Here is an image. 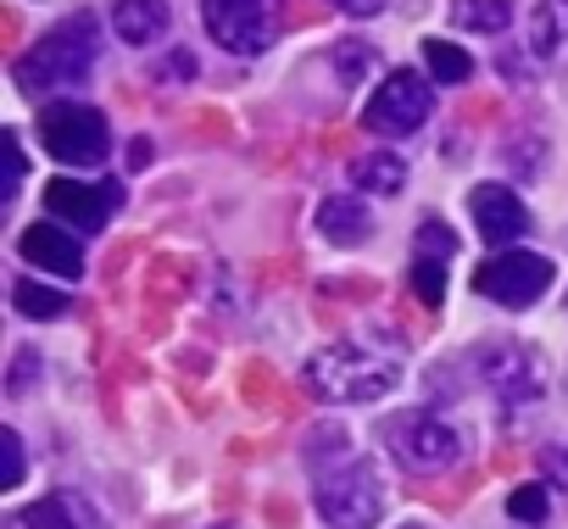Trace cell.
<instances>
[{
    "mask_svg": "<svg viewBox=\"0 0 568 529\" xmlns=\"http://www.w3.org/2000/svg\"><path fill=\"white\" fill-rule=\"evenodd\" d=\"M468 212H474V223H479V234L490 245H513V240L529 234V212H524V201L507 184H474Z\"/></svg>",
    "mask_w": 568,
    "mask_h": 529,
    "instance_id": "11",
    "label": "cell"
},
{
    "mask_svg": "<svg viewBox=\"0 0 568 529\" xmlns=\"http://www.w3.org/2000/svg\"><path fill=\"white\" fill-rule=\"evenodd\" d=\"M529 45H535V57H557V51H568V0H535Z\"/></svg>",
    "mask_w": 568,
    "mask_h": 529,
    "instance_id": "16",
    "label": "cell"
},
{
    "mask_svg": "<svg viewBox=\"0 0 568 529\" xmlns=\"http://www.w3.org/2000/svg\"><path fill=\"white\" fill-rule=\"evenodd\" d=\"M173 12H168V0H118L112 7V29L123 45H156L168 34Z\"/></svg>",
    "mask_w": 568,
    "mask_h": 529,
    "instance_id": "14",
    "label": "cell"
},
{
    "mask_svg": "<svg viewBox=\"0 0 568 529\" xmlns=\"http://www.w3.org/2000/svg\"><path fill=\"white\" fill-rule=\"evenodd\" d=\"M40 140H45V151H51L57 162H68V167H95V162L112 151L106 118H101L95 106H84V101H51V106L40 112Z\"/></svg>",
    "mask_w": 568,
    "mask_h": 529,
    "instance_id": "5",
    "label": "cell"
},
{
    "mask_svg": "<svg viewBox=\"0 0 568 529\" xmlns=\"http://www.w3.org/2000/svg\"><path fill=\"white\" fill-rule=\"evenodd\" d=\"M201 23L229 57H262L284 29V7L278 0H201Z\"/></svg>",
    "mask_w": 568,
    "mask_h": 529,
    "instance_id": "4",
    "label": "cell"
},
{
    "mask_svg": "<svg viewBox=\"0 0 568 529\" xmlns=\"http://www.w3.org/2000/svg\"><path fill=\"white\" fill-rule=\"evenodd\" d=\"M307 462L318 474V512L329 529H374L379 512H385V490H379V474L346 446L341 429H318L313 446H307Z\"/></svg>",
    "mask_w": 568,
    "mask_h": 529,
    "instance_id": "1",
    "label": "cell"
},
{
    "mask_svg": "<svg viewBox=\"0 0 568 529\" xmlns=\"http://www.w3.org/2000/svg\"><path fill=\"white\" fill-rule=\"evenodd\" d=\"M29 374H34V357L23 352V357H18V368H12V396H23V385H29Z\"/></svg>",
    "mask_w": 568,
    "mask_h": 529,
    "instance_id": "26",
    "label": "cell"
},
{
    "mask_svg": "<svg viewBox=\"0 0 568 529\" xmlns=\"http://www.w3.org/2000/svg\"><path fill=\"white\" fill-rule=\"evenodd\" d=\"M479 368H485L490 390H496L501 401H513V407L546 396V363H540L535 352H524V346H485V352H479Z\"/></svg>",
    "mask_w": 568,
    "mask_h": 529,
    "instance_id": "9",
    "label": "cell"
},
{
    "mask_svg": "<svg viewBox=\"0 0 568 529\" xmlns=\"http://www.w3.org/2000/svg\"><path fill=\"white\" fill-rule=\"evenodd\" d=\"M402 529H424V523H402Z\"/></svg>",
    "mask_w": 568,
    "mask_h": 529,
    "instance_id": "27",
    "label": "cell"
},
{
    "mask_svg": "<svg viewBox=\"0 0 568 529\" xmlns=\"http://www.w3.org/2000/svg\"><path fill=\"white\" fill-rule=\"evenodd\" d=\"M335 7L352 18H374V12H385V0H335Z\"/></svg>",
    "mask_w": 568,
    "mask_h": 529,
    "instance_id": "25",
    "label": "cell"
},
{
    "mask_svg": "<svg viewBox=\"0 0 568 529\" xmlns=\"http://www.w3.org/2000/svg\"><path fill=\"white\" fill-rule=\"evenodd\" d=\"M7 529H106V518L79 496V490H51L45 501L23 507L7 518Z\"/></svg>",
    "mask_w": 568,
    "mask_h": 529,
    "instance_id": "12",
    "label": "cell"
},
{
    "mask_svg": "<svg viewBox=\"0 0 568 529\" xmlns=\"http://www.w3.org/2000/svg\"><path fill=\"white\" fill-rule=\"evenodd\" d=\"M18 251H23V262H34V268H45V274H57V279H79V274H84V251H79V240H73L68 228H57V223H34V228H23Z\"/></svg>",
    "mask_w": 568,
    "mask_h": 529,
    "instance_id": "13",
    "label": "cell"
},
{
    "mask_svg": "<svg viewBox=\"0 0 568 529\" xmlns=\"http://www.w3.org/2000/svg\"><path fill=\"white\" fill-rule=\"evenodd\" d=\"M457 251V234L440 223V217H429L424 228H418V256H435V262H446Z\"/></svg>",
    "mask_w": 568,
    "mask_h": 529,
    "instance_id": "24",
    "label": "cell"
},
{
    "mask_svg": "<svg viewBox=\"0 0 568 529\" xmlns=\"http://www.w3.org/2000/svg\"><path fill=\"white\" fill-rule=\"evenodd\" d=\"M18 485H23V435L0 429V490H18Z\"/></svg>",
    "mask_w": 568,
    "mask_h": 529,
    "instance_id": "22",
    "label": "cell"
},
{
    "mask_svg": "<svg viewBox=\"0 0 568 529\" xmlns=\"http://www.w3.org/2000/svg\"><path fill=\"white\" fill-rule=\"evenodd\" d=\"M429 112H435V84H429L424 73L402 68V73H390V79L374 90V101L363 106V129H374V134H385V140H407V134H418V129L429 123Z\"/></svg>",
    "mask_w": 568,
    "mask_h": 529,
    "instance_id": "6",
    "label": "cell"
},
{
    "mask_svg": "<svg viewBox=\"0 0 568 529\" xmlns=\"http://www.w3.org/2000/svg\"><path fill=\"white\" fill-rule=\"evenodd\" d=\"M318 234L335 240V245H363L374 234V217H368V206L357 195H329L318 206Z\"/></svg>",
    "mask_w": 568,
    "mask_h": 529,
    "instance_id": "15",
    "label": "cell"
},
{
    "mask_svg": "<svg viewBox=\"0 0 568 529\" xmlns=\"http://www.w3.org/2000/svg\"><path fill=\"white\" fill-rule=\"evenodd\" d=\"M95 57H101L95 12H79V18L57 23L34 51H23L12 73H18V84H23L29 95H45V90H73V84H84L90 68H95Z\"/></svg>",
    "mask_w": 568,
    "mask_h": 529,
    "instance_id": "2",
    "label": "cell"
},
{
    "mask_svg": "<svg viewBox=\"0 0 568 529\" xmlns=\"http://www.w3.org/2000/svg\"><path fill=\"white\" fill-rule=\"evenodd\" d=\"M385 446L402 468H418V474H435V468H452L463 457V435L435 418V413H402V418H385Z\"/></svg>",
    "mask_w": 568,
    "mask_h": 529,
    "instance_id": "7",
    "label": "cell"
},
{
    "mask_svg": "<svg viewBox=\"0 0 568 529\" xmlns=\"http://www.w3.org/2000/svg\"><path fill=\"white\" fill-rule=\"evenodd\" d=\"M118 184H84V179H51L45 184V212L51 217H68L73 228H84V234H101L106 228V217H112V206H118Z\"/></svg>",
    "mask_w": 568,
    "mask_h": 529,
    "instance_id": "10",
    "label": "cell"
},
{
    "mask_svg": "<svg viewBox=\"0 0 568 529\" xmlns=\"http://www.w3.org/2000/svg\"><path fill=\"white\" fill-rule=\"evenodd\" d=\"M452 23L468 34H501L513 23V7L507 0H452Z\"/></svg>",
    "mask_w": 568,
    "mask_h": 529,
    "instance_id": "18",
    "label": "cell"
},
{
    "mask_svg": "<svg viewBox=\"0 0 568 529\" xmlns=\"http://www.w3.org/2000/svg\"><path fill=\"white\" fill-rule=\"evenodd\" d=\"M352 184L368 190V195H396V190L407 184V167H402V156L374 151V156H357V162H352Z\"/></svg>",
    "mask_w": 568,
    "mask_h": 529,
    "instance_id": "17",
    "label": "cell"
},
{
    "mask_svg": "<svg viewBox=\"0 0 568 529\" xmlns=\"http://www.w3.org/2000/svg\"><path fill=\"white\" fill-rule=\"evenodd\" d=\"M551 279H557V262L551 256H540V251H501V256H490L485 268L474 274V291L490 296L496 307H513L518 313L535 296H546Z\"/></svg>",
    "mask_w": 568,
    "mask_h": 529,
    "instance_id": "8",
    "label": "cell"
},
{
    "mask_svg": "<svg viewBox=\"0 0 568 529\" xmlns=\"http://www.w3.org/2000/svg\"><path fill=\"white\" fill-rule=\"evenodd\" d=\"M424 62H429V73H435L440 84H468V79H474V57H468L463 45H452V40H429V45H424Z\"/></svg>",
    "mask_w": 568,
    "mask_h": 529,
    "instance_id": "19",
    "label": "cell"
},
{
    "mask_svg": "<svg viewBox=\"0 0 568 529\" xmlns=\"http://www.w3.org/2000/svg\"><path fill=\"white\" fill-rule=\"evenodd\" d=\"M413 291H418L424 307H440V302H446V262L418 256V262H413Z\"/></svg>",
    "mask_w": 568,
    "mask_h": 529,
    "instance_id": "21",
    "label": "cell"
},
{
    "mask_svg": "<svg viewBox=\"0 0 568 529\" xmlns=\"http://www.w3.org/2000/svg\"><path fill=\"white\" fill-rule=\"evenodd\" d=\"M302 379L324 401H379L402 385V357L368 352V346H324V352H313Z\"/></svg>",
    "mask_w": 568,
    "mask_h": 529,
    "instance_id": "3",
    "label": "cell"
},
{
    "mask_svg": "<svg viewBox=\"0 0 568 529\" xmlns=\"http://www.w3.org/2000/svg\"><path fill=\"white\" fill-rule=\"evenodd\" d=\"M507 512H513L518 523H540V518H546V485H518V490L507 496Z\"/></svg>",
    "mask_w": 568,
    "mask_h": 529,
    "instance_id": "23",
    "label": "cell"
},
{
    "mask_svg": "<svg viewBox=\"0 0 568 529\" xmlns=\"http://www.w3.org/2000/svg\"><path fill=\"white\" fill-rule=\"evenodd\" d=\"M12 307H18L23 318H62V313H68V296L51 291V285H40V279H18V285H12Z\"/></svg>",
    "mask_w": 568,
    "mask_h": 529,
    "instance_id": "20",
    "label": "cell"
}]
</instances>
